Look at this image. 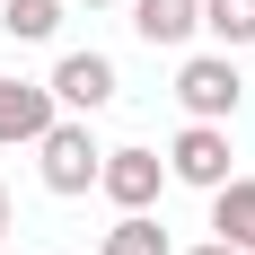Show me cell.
Returning <instances> with one entry per match:
<instances>
[{
    "instance_id": "1",
    "label": "cell",
    "mask_w": 255,
    "mask_h": 255,
    "mask_svg": "<svg viewBox=\"0 0 255 255\" xmlns=\"http://www.w3.org/2000/svg\"><path fill=\"white\" fill-rule=\"evenodd\" d=\"M35 158H44V194H88L106 167L97 132H88V115H71V124H53L44 141H35Z\"/></svg>"
},
{
    "instance_id": "2",
    "label": "cell",
    "mask_w": 255,
    "mask_h": 255,
    "mask_svg": "<svg viewBox=\"0 0 255 255\" xmlns=\"http://www.w3.org/2000/svg\"><path fill=\"white\" fill-rule=\"evenodd\" d=\"M176 97H185V115H194V124H229L238 106H247V79H238L229 53H194V62L176 71Z\"/></svg>"
},
{
    "instance_id": "3",
    "label": "cell",
    "mask_w": 255,
    "mask_h": 255,
    "mask_svg": "<svg viewBox=\"0 0 255 255\" xmlns=\"http://www.w3.org/2000/svg\"><path fill=\"white\" fill-rule=\"evenodd\" d=\"M44 88H53V106H71V115H106L124 79H115V62H106V53H62Z\"/></svg>"
},
{
    "instance_id": "4",
    "label": "cell",
    "mask_w": 255,
    "mask_h": 255,
    "mask_svg": "<svg viewBox=\"0 0 255 255\" xmlns=\"http://www.w3.org/2000/svg\"><path fill=\"white\" fill-rule=\"evenodd\" d=\"M229 158H238V150H229V132H220V124H185L176 150H167V176L211 194V185H229Z\"/></svg>"
},
{
    "instance_id": "5",
    "label": "cell",
    "mask_w": 255,
    "mask_h": 255,
    "mask_svg": "<svg viewBox=\"0 0 255 255\" xmlns=\"http://www.w3.org/2000/svg\"><path fill=\"white\" fill-rule=\"evenodd\" d=\"M97 185H106V203H115V211H150L158 185H167V158H158V150H106Z\"/></svg>"
},
{
    "instance_id": "6",
    "label": "cell",
    "mask_w": 255,
    "mask_h": 255,
    "mask_svg": "<svg viewBox=\"0 0 255 255\" xmlns=\"http://www.w3.org/2000/svg\"><path fill=\"white\" fill-rule=\"evenodd\" d=\"M44 132H53V88H35V79H0V150L44 141Z\"/></svg>"
},
{
    "instance_id": "7",
    "label": "cell",
    "mask_w": 255,
    "mask_h": 255,
    "mask_svg": "<svg viewBox=\"0 0 255 255\" xmlns=\"http://www.w3.org/2000/svg\"><path fill=\"white\" fill-rule=\"evenodd\" d=\"M211 229L229 238L238 255H255V176H229V185H211Z\"/></svg>"
},
{
    "instance_id": "8",
    "label": "cell",
    "mask_w": 255,
    "mask_h": 255,
    "mask_svg": "<svg viewBox=\"0 0 255 255\" xmlns=\"http://www.w3.org/2000/svg\"><path fill=\"white\" fill-rule=\"evenodd\" d=\"M203 26V0H132V35L141 44H185Z\"/></svg>"
},
{
    "instance_id": "9",
    "label": "cell",
    "mask_w": 255,
    "mask_h": 255,
    "mask_svg": "<svg viewBox=\"0 0 255 255\" xmlns=\"http://www.w3.org/2000/svg\"><path fill=\"white\" fill-rule=\"evenodd\" d=\"M53 26H62V0H0V35H18V44H53Z\"/></svg>"
},
{
    "instance_id": "10",
    "label": "cell",
    "mask_w": 255,
    "mask_h": 255,
    "mask_svg": "<svg viewBox=\"0 0 255 255\" xmlns=\"http://www.w3.org/2000/svg\"><path fill=\"white\" fill-rule=\"evenodd\" d=\"M97 255H167V229H158L150 211H124L115 229H106V247Z\"/></svg>"
},
{
    "instance_id": "11",
    "label": "cell",
    "mask_w": 255,
    "mask_h": 255,
    "mask_svg": "<svg viewBox=\"0 0 255 255\" xmlns=\"http://www.w3.org/2000/svg\"><path fill=\"white\" fill-rule=\"evenodd\" d=\"M203 26L220 35V53L255 44V0H203Z\"/></svg>"
},
{
    "instance_id": "12",
    "label": "cell",
    "mask_w": 255,
    "mask_h": 255,
    "mask_svg": "<svg viewBox=\"0 0 255 255\" xmlns=\"http://www.w3.org/2000/svg\"><path fill=\"white\" fill-rule=\"evenodd\" d=\"M194 255H238V247H229V238H211V247H194Z\"/></svg>"
},
{
    "instance_id": "13",
    "label": "cell",
    "mask_w": 255,
    "mask_h": 255,
    "mask_svg": "<svg viewBox=\"0 0 255 255\" xmlns=\"http://www.w3.org/2000/svg\"><path fill=\"white\" fill-rule=\"evenodd\" d=\"M0 229H9V185H0Z\"/></svg>"
},
{
    "instance_id": "14",
    "label": "cell",
    "mask_w": 255,
    "mask_h": 255,
    "mask_svg": "<svg viewBox=\"0 0 255 255\" xmlns=\"http://www.w3.org/2000/svg\"><path fill=\"white\" fill-rule=\"evenodd\" d=\"M88 9H106V0H88Z\"/></svg>"
}]
</instances>
